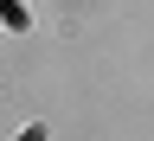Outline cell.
<instances>
[{
  "mask_svg": "<svg viewBox=\"0 0 154 141\" xmlns=\"http://www.w3.org/2000/svg\"><path fill=\"white\" fill-rule=\"evenodd\" d=\"M0 13H7V26H13V32H26V7H19V0H0Z\"/></svg>",
  "mask_w": 154,
  "mask_h": 141,
  "instance_id": "6da1fadb",
  "label": "cell"
},
{
  "mask_svg": "<svg viewBox=\"0 0 154 141\" xmlns=\"http://www.w3.org/2000/svg\"><path fill=\"white\" fill-rule=\"evenodd\" d=\"M19 141H45V128H26V135H19Z\"/></svg>",
  "mask_w": 154,
  "mask_h": 141,
  "instance_id": "7a4b0ae2",
  "label": "cell"
}]
</instances>
